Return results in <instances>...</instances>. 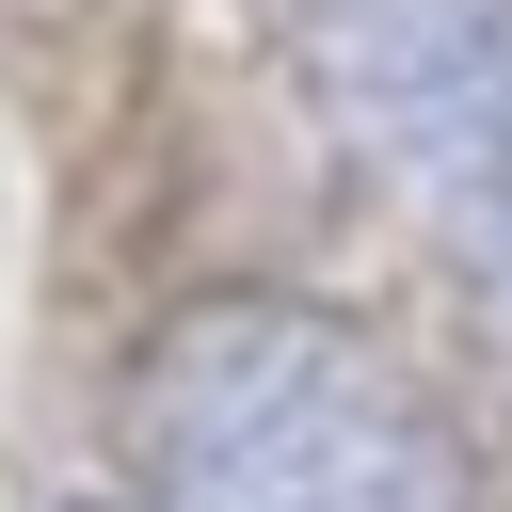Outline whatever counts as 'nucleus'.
<instances>
[{"instance_id":"f257e3e1","label":"nucleus","mask_w":512,"mask_h":512,"mask_svg":"<svg viewBox=\"0 0 512 512\" xmlns=\"http://www.w3.org/2000/svg\"><path fill=\"white\" fill-rule=\"evenodd\" d=\"M144 512H464L432 384L304 288H208L144 336L128 384Z\"/></svg>"},{"instance_id":"f03ea898","label":"nucleus","mask_w":512,"mask_h":512,"mask_svg":"<svg viewBox=\"0 0 512 512\" xmlns=\"http://www.w3.org/2000/svg\"><path fill=\"white\" fill-rule=\"evenodd\" d=\"M336 96L400 160V192L464 240L480 320L512 352V0H352L336 16Z\"/></svg>"}]
</instances>
